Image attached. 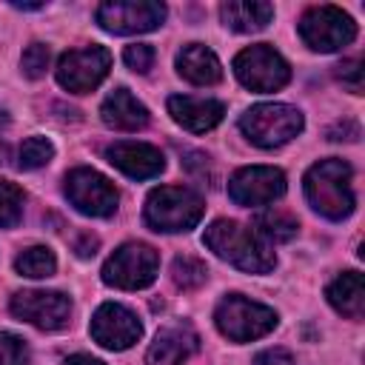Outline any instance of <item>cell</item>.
Segmentation results:
<instances>
[{
	"label": "cell",
	"mask_w": 365,
	"mask_h": 365,
	"mask_svg": "<svg viewBox=\"0 0 365 365\" xmlns=\"http://www.w3.org/2000/svg\"><path fill=\"white\" fill-rule=\"evenodd\" d=\"M202 242L220 257L228 259L231 265H237L240 271L248 274H265L274 268V254L265 245V240L251 231L248 225H240L234 220H214L205 234Z\"/></svg>",
	"instance_id": "cell-1"
},
{
	"label": "cell",
	"mask_w": 365,
	"mask_h": 365,
	"mask_svg": "<svg viewBox=\"0 0 365 365\" xmlns=\"http://www.w3.org/2000/svg\"><path fill=\"white\" fill-rule=\"evenodd\" d=\"M305 197L328 220H345L354 211V185L351 165L345 160H319L305 174Z\"/></svg>",
	"instance_id": "cell-2"
},
{
	"label": "cell",
	"mask_w": 365,
	"mask_h": 365,
	"mask_svg": "<svg viewBox=\"0 0 365 365\" xmlns=\"http://www.w3.org/2000/svg\"><path fill=\"white\" fill-rule=\"evenodd\" d=\"M202 200L191 188L180 185H163L154 188L145 200V222L154 231H188L200 222L202 217Z\"/></svg>",
	"instance_id": "cell-3"
},
{
	"label": "cell",
	"mask_w": 365,
	"mask_h": 365,
	"mask_svg": "<svg viewBox=\"0 0 365 365\" xmlns=\"http://www.w3.org/2000/svg\"><path fill=\"white\" fill-rule=\"evenodd\" d=\"M240 128L254 145L277 148L302 131V114L285 103H262L240 117Z\"/></svg>",
	"instance_id": "cell-4"
},
{
	"label": "cell",
	"mask_w": 365,
	"mask_h": 365,
	"mask_svg": "<svg viewBox=\"0 0 365 365\" xmlns=\"http://www.w3.org/2000/svg\"><path fill=\"white\" fill-rule=\"evenodd\" d=\"M217 328L231 339V342H251L265 336L277 325V314L268 305H259L254 299H245L240 294H228L217 311H214Z\"/></svg>",
	"instance_id": "cell-5"
},
{
	"label": "cell",
	"mask_w": 365,
	"mask_h": 365,
	"mask_svg": "<svg viewBox=\"0 0 365 365\" xmlns=\"http://www.w3.org/2000/svg\"><path fill=\"white\" fill-rule=\"evenodd\" d=\"M160 268V257L145 242H125L120 245L103 265V282L125 291H137L154 282Z\"/></svg>",
	"instance_id": "cell-6"
},
{
	"label": "cell",
	"mask_w": 365,
	"mask_h": 365,
	"mask_svg": "<svg viewBox=\"0 0 365 365\" xmlns=\"http://www.w3.org/2000/svg\"><path fill=\"white\" fill-rule=\"evenodd\" d=\"M234 74L251 91H277L291 80L288 63L268 43H257V46L242 48L234 57Z\"/></svg>",
	"instance_id": "cell-7"
},
{
	"label": "cell",
	"mask_w": 365,
	"mask_h": 365,
	"mask_svg": "<svg viewBox=\"0 0 365 365\" xmlns=\"http://www.w3.org/2000/svg\"><path fill=\"white\" fill-rule=\"evenodd\" d=\"M299 37L314 51H336L356 37V23L336 6H314L299 20Z\"/></svg>",
	"instance_id": "cell-8"
},
{
	"label": "cell",
	"mask_w": 365,
	"mask_h": 365,
	"mask_svg": "<svg viewBox=\"0 0 365 365\" xmlns=\"http://www.w3.org/2000/svg\"><path fill=\"white\" fill-rule=\"evenodd\" d=\"M111 68V54L103 46L71 48L57 63V83L74 94H86L97 88Z\"/></svg>",
	"instance_id": "cell-9"
},
{
	"label": "cell",
	"mask_w": 365,
	"mask_h": 365,
	"mask_svg": "<svg viewBox=\"0 0 365 365\" xmlns=\"http://www.w3.org/2000/svg\"><path fill=\"white\" fill-rule=\"evenodd\" d=\"M165 20V6L157 0H108L97 6V23L111 34L151 31Z\"/></svg>",
	"instance_id": "cell-10"
},
{
	"label": "cell",
	"mask_w": 365,
	"mask_h": 365,
	"mask_svg": "<svg viewBox=\"0 0 365 365\" xmlns=\"http://www.w3.org/2000/svg\"><path fill=\"white\" fill-rule=\"evenodd\" d=\"M68 202L88 217H111L117 211V188L94 168H74L66 174Z\"/></svg>",
	"instance_id": "cell-11"
},
{
	"label": "cell",
	"mask_w": 365,
	"mask_h": 365,
	"mask_svg": "<svg viewBox=\"0 0 365 365\" xmlns=\"http://www.w3.org/2000/svg\"><path fill=\"white\" fill-rule=\"evenodd\" d=\"M11 314L40 331H60L68 325L71 302L60 291H20L11 297Z\"/></svg>",
	"instance_id": "cell-12"
},
{
	"label": "cell",
	"mask_w": 365,
	"mask_h": 365,
	"mask_svg": "<svg viewBox=\"0 0 365 365\" xmlns=\"http://www.w3.org/2000/svg\"><path fill=\"white\" fill-rule=\"evenodd\" d=\"M285 194V174L274 165L240 168L228 182V197L237 205H268Z\"/></svg>",
	"instance_id": "cell-13"
},
{
	"label": "cell",
	"mask_w": 365,
	"mask_h": 365,
	"mask_svg": "<svg viewBox=\"0 0 365 365\" xmlns=\"http://www.w3.org/2000/svg\"><path fill=\"white\" fill-rule=\"evenodd\" d=\"M91 336L108 351H125L143 336V325L125 305L106 302L91 317Z\"/></svg>",
	"instance_id": "cell-14"
},
{
	"label": "cell",
	"mask_w": 365,
	"mask_h": 365,
	"mask_svg": "<svg viewBox=\"0 0 365 365\" xmlns=\"http://www.w3.org/2000/svg\"><path fill=\"white\" fill-rule=\"evenodd\" d=\"M106 157L114 168H120L123 174H128L134 180L157 177L165 168V160H163L160 148H154L148 143H134V140H120V143L108 145Z\"/></svg>",
	"instance_id": "cell-15"
},
{
	"label": "cell",
	"mask_w": 365,
	"mask_h": 365,
	"mask_svg": "<svg viewBox=\"0 0 365 365\" xmlns=\"http://www.w3.org/2000/svg\"><path fill=\"white\" fill-rule=\"evenodd\" d=\"M200 348V336L188 328V325H165L148 354H145V362L148 365H185Z\"/></svg>",
	"instance_id": "cell-16"
},
{
	"label": "cell",
	"mask_w": 365,
	"mask_h": 365,
	"mask_svg": "<svg viewBox=\"0 0 365 365\" xmlns=\"http://www.w3.org/2000/svg\"><path fill=\"white\" fill-rule=\"evenodd\" d=\"M168 114L174 117V123H180L182 128L194 131V134H202L208 128H214L225 108L222 103L217 100H208V97H188V94H174L168 97Z\"/></svg>",
	"instance_id": "cell-17"
},
{
	"label": "cell",
	"mask_w": 365,
	"mask_h": 365,
	"mask_svg": "<svg viewBox=\"0 0 365 365\" xmlns=\"http://www.w3.org/2000/svg\"><path fill=\"white\" fill-rule=\"evenodd\" d=\"M100 117L108 128L117 131H137L148 123V108L128 91V88H114L103 106H100Z\"/></svg>",
	"instance_id": "cell-18"
},
{
	"label": "cell",
	"mask_w": 365,
	"mask_h": 365,
	"mask_svg": "<svg viewBox=\"0 0 365 365\" xmlns=\"http://www.w3.org/2000/svg\"><path fill=\"white\" fill-rule=\"evenodd\" d=\"M177 71L188 83H197V86H214L222 77V68H220L217 54L211 48L200 46V43H188V46L180 48V54H177Z\"/></svg>",
	"instance_id": "cell-19"
},
{
	"label": "cell",
	"mask_w": 365,
	"mask_h": 365,
	"mask_svg": "<svg viewBox=\"0 0 365 365\" xmlns=\"http://www.w3.org/2000/svg\"><path fill=\"white\" fill-rule=\"evenodd\" d=\"M328 302L348 319H362L365 314V285L359 271H342L325 291Z\"/></svg>",
	"instance_id": "cell-20"
},
{
	"label": "cell",
	"mask_w": 365,
	"mask_h": 365,
	"mask_svg": "<svg viewBox=\"0 0 365 365\" xmlns=\"http://www.w3.org/2000/svg\"><path fill=\"white\" fill-rule=\"evenodd\" d=\"M220 14H222V23L234 31H259L271 23L274 6L259 0H228L222 3Z\"/></svg>",
	"instance_id": "cell-21"
},
{
	"label": "cell",
	"mask_w": 365,
	"mask_h": 365,
	"mask_svg": "<svg viewBox=\"0 0 365 365\" xmlns=\"http://www.w3.org/2000/svg\"><path fill=\"white\" fill-rule=\"evenodd\" d=\"M14 268H17L20 277L43 279V277H51V274H54L57 259H54V254H51L46 245H31V248H26V251L14 259Z\"/></svg>",
	"instance_id": "cell-22"
},
{
	"label": "cell",
	"mask_w": 365,
	"mask_h": 365,
	"mask_svg": "<svg viewBox=\"0 0 365 365\" xmlns=\"http://www.w3.org/2000/svg\"><path fill=\"white\" fill-rule=\"evenodd\" d=\"M257 234L259 237H271L277 242H288L297 234V220L288 211L271 208V211H265V214L257 217Z\"/></svg>",
	"instance_id": "cell-23"
},
{
	"label": "cell",
	"mask_w": 365,
	"mask_h": 365,
	"mask_svg": "<svg viewBox=\"0 0 365 365\" xmlns=\"http://www.w3.org/2000/svg\"><path fill=\"white\" fill-rule=\"evenodd\" d=\"M171 277H174V282H177L182 291H194V288H200V285L205 282L208 268H205L202 259L182 254V257L174 259V265H171Z\"/></svg>",
	"instance_id": "cell-24"
},
{
	"label": "cell",
	"mask_w": 365,
	"mask_h": 365,
	"mask_svg": "<svg viewBox=\"0 0 365 365\" xmlns=\"http://www.w3.org/2000/svg\"><path fill=\"white\" fill-rule=\"evenodd\" d=\"M20 217H23V191L14 182L0 180V228L17 225Z\"/></svg>",
	"instance_id": "cell-25"
},
{
	"label": "cell",
	"mask_w": 365,
	"mask_h": 365,
	"mask_svg": "<svg viewBox=\"0 0 365 365\" xmlns=\"http://www.w3.org/2000/svg\"><path fill=\"white\" fill-rule=\"evenodd\" d=\"M20 160V168H29V171H34V168H43L51 157H54V145L46 140V137H29L23 145H20V154H17Z\"/></svg>",
	"instance_id": "cell-26"
},
{
	"label": "cell",
	"mask_w": 365,
	"mask_h": 365,
	"mask_svg": "<svg viewBox=\"0 0 365 365\" xmlns=\"http://www.w3.org/2000/svg\"><path fill=\"white\" fill-rule=\"evenodd\" d=\"M20 66H23V74H26V77L40 80V77L46 74V68H48V46H46V43H31V46L23 51Z\"/></svg>",
	"instance_id": "cell-27"
},
{
	"label": "cell",
	"mask_w": 365,
	"mask_h": 365,
	"mask_svg": "<svg viewBox=\"0 0 365 365\" xmlns=\"http://www.w3.org/2000/svg\"><path fill=\"white\" fill-rule=\"evenodd\" d=\"M29 348L14 334H0V365H26Z\"/></svg>",
	"instance_id": "cell-28"
},
{
	"label": "cell",
	"mask_w": 365,
	"mask_h": 365,
	"mask_svg": "<svg viewBox=\"0 0 365 365\" xmlns=\"http://www.w3.org/2000/svg\"><path fill=\"white\" fill-rule=\"evenodd\" d=\"M123 60H125L128 68L145 74V71L151 68V63H154V48L145 46V43H134V46H128V48L123 51Z\"/></svg>",
	"instance_id": "cell-29"
},
{
	"label": "cell",
	"mask_w": 365,
	"mask_h": 365,
	"mask_svg": "<svg viewBox=\"0 0 365 365\" xmlns=\"http://www.w3.org/2000/svg\"><path fill=\"white\" fill-rule=\"evenodd\" d=\"M336 77L342 86H348L354 94H362V60L359 57H351V60H342L336 66Z\"/></svg>",
	"instance_id": "cell-30"
},
{
	"label": "cell",
	"mask_w": 365,
	"mask_h": 365,
	"mask_svg": "<svg viewBox=\"0 0 365 365\" xmlns=\"http://www.w3.org/2000/svg\"><path fill=\"white\" fill-rule=\"evenodd\" d=\"M254 365H297V362H294V356H291L288 351H282V348H268V351L257 354Z\"/></svg>",
	"instance_id": "cell-31"
},
{
	"label": "cell",
	"mask_w": 365,
	"mask_h": 365,
	"mask_svg": "<svg viewBox=\"0 0 365 365\" xmlns=\"http://www.w3.org/2000/svg\"><path fill=\"white\" fill-rule=\"evenodd\" d=\"M97 245H100V240H97L94 234L83 231V234L77 237V242H74V251H77V257H94Z\"/></svg>",
	"instance_id": "cell-32"
},
{
	"label": "cell",
	"mask_w": 365,
	"mask_h": 365,
	"mask_svg": "<svg viewBox=\"0 0 365 365\" xmlns=\"http://www.w3.org/2000/svg\"><path fill=\"white\" fill-rule=\"evenodd\" d=\"M63 365H106V362H100V359L88 356V354H77V356H68Z\"/></svg>",
	"instance_id": "cell-33"
},
{
	"label": "cell",
	"mask_w": 365,
	"mask_h": 365,
	"mask_svg": "<svg viewBox=\"0 0 365 365\" xmlns=\"http://www.w3.org/2000/svg\"><path fill=\"white\" fill-rule=\"evenodd\" d=\"M0 123H3V114H0Z\"/></svg>",
	"instance_id": "cell-34"
}]
</instances>
